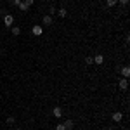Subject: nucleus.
I'll return each mask as SVG.
<instances>
[{"label":"nucleus","instance_id":"nucleus-1","mask_svg":"<svg viewBox=\"0 0 130 130\" xmlns=\"http://www.w3.org/2000/svg\"><path fill=\"white\" fill-rule=\"evenodd\" d=\"M4 23H5L7 28H10V26L14 24V16H12V14H5V16H4Z\"/></svg>","mask_w":130,"mask_h":130},{"label":"nucleus","instance_id":"nucleus-2","mask_svg":"<svg viewBox=\"0 0 130 130\" xmlns=\"http://www.w3.org/2000/svg\"><path fill=\"white\" fill-rule=\"evenodd\" d=\"M31 33H33V35H35V37H40L42 33H43V28H42L40 24H35V26H33V28H31Z\"/></svg>","mask_w":130,"mask_h":130},{"label":"nucleus","instance_id":"nucleus-3","mask_svg":"<svg viewBox=\"0 0 130 130\" xmlns=\"http://www.w3.org/2000/svg\"><path fill=\"white\" fill-rule=\"evenodd\" d=\"M118 87H120V90H127L128 89V80H127V78H121V80L118 82Z\"/></svg>","mask_w":130,"mask_h":130},{"label":"nucleus","instance_id":"nucleus-4","mask_svg":"<svg viewBox=\"0 0 130 130\" xmlns=\"http://www.w3.org/2000/svg\"><path fill=\"white\" fill-rule=\"evenodd\" d=\"M111 118H113L115 123H120V121L123 120V115H121L120 111H116V113H113V116H111Z\"/></svg>","mask_w":130,"mask_h":130},{"label":"nucleus","instance_id":"nucleus-5","mask_svg":"<svg viewBox=\"0 0 130 130\" xmlns=\"http://www.w3.org/2000/svg\"><path fill=\"white\" fill-rule=\"evenodd\" d=\"M52 23H54V21H52V16H49V14L42 18V24H45V26H50Z\"/></svg>","mask_w":130,"mask_h":130},{"label":"nucleus","instance_id":"nucleus-6","mask_svg":"<svg viewBox=\"0 0 130 130\" xmlns=\"http://www.w3.org/2000/svg\"><path fill=\"white\" fill-rule=\"evenodd\" d=\"M52 115H54L56 118H61V116H62V109H61L59 106H56V108L52 109Z\"/></svg>","mask_w":130,"mask_h":130},{"label":"nucleus","instance_id":"nucleus-7","mask_svg":"<svg viewBox=\"0 0 130 130\" xmlns=\"http://www.w3.org/2000/svg\"><path fill=\"white\" fill-rule=\"evenodd\" d=\"M92 59H94V64H97V66H101V64H102V62H104V57H102V56H95V57H92Z\"/></svg>","mask_w":130,"mask_h":130},{"label":"nucleus","instance_id":"nucleus-8","mask_svg":"<svg viewBox=\"0 0 130 130\" xmlns=\"http://www.w3.org/2000/svg\"><path fill=\"white\" fill-rule=\"evenodd\" d=\"M62 125H64V128H66V130H71L73 127H75V123H73V120H66L64 123H62Z\"/></svg>","mask_w":130,"mask_h":130},{"label":"nucleus","instance_id":"nucleus-9","mask_svg":"<svg viewBox=\"0 0 130 130\" xmlns=\"http://www.w3.org/2000/svg\"><path fill=\"white\" fill-rule=\"evenodd\" d=\"M121 75H123V78H128V75H130V68L128 66H123V68H121Z\"/></svg>","mask_w":130,"mask_h":130},{"label":"nucleus","instance_id":"nucleus-10","mask_svg":"<svg viewBox=\"0 0 130 130\" xmlns=\"http://www.w3.org/2000/svg\"><path fill=\"white\" fill-rule=\"evenodd\" d=\"M10 31H12V35H14V37L21 35V28H19V26H10Z\"/></svg>","mask_w":130,"mask_h":130},{"label":"nucleus","instance_id":"nucleus-11","mask_svg":"<svg viewBox=\"0 0 130 130\" xmlns=\"http://www.w3.org/2000/svg\"><path fill=\"white\" fill-rule=\"evenodd\" d=\"M18 7H19V10H23V12H28V9H30V7H28V5H26L24 2H21Z\"/></svg>","mask_w":130,"mask_h":130},{"label":"nucleus","instance_id":"nucleus-12","mask_svg":"<svg viewBox=\"0 0 130 130\" xmlns=\"http://www.w3.org/2000/svg\"><path fill=\"white\" fill-rule=\"evenodd\" d=\"M66 14H68V12H66L64 7H62V9H57V16H59V18H66Z\"/></svg>","mask_w":130,"mask_h":130},{"label":"nucleus","instance_id":"nucleus-13","mask_svg":"<svg viewBox=\"0 0 130 130\" xmlns=\"http://www.w3.org/2000/svg\"><path fill=\"white\" fill-rule=\"evenodd\" d=\"M116 4H118V0H106V5L108 7H115Z\"/></svg>","mask_w":130,"mask_h":130},{"label":"nucleus","instance_id":"nucleus-14","mask_svg":"<svg viewBox=\"0 0 130 130\" xmlns=\"http://www.w3.org/2000/svg\"><path fill=\"white\" fill-rule=\"evenodd\" d=\"M7 123H9V125L16 123V118H14V116H7Z\"/></svg>","mask_w":130,"mask_h":130},{"label":"nucleus","instance_id":"nucleus-15","mask_svg":"<svg viewBox=\"0 0 130 130\" xmlns=\"http://www.w3.org/2000/svg\"><path fill=\"white\" fill-rule=\"evenodd\" d=\"M85 64H89V66H90V64H94V59H92V57L89 56V57L85 59Z\"/></svg>","mask_w":130,"mask_h":130},{"label":"nucleus","instance_id":"nucleus-16","mask_svg":"<svg viewBox=\"0 0 130 130\" xmlns=\"http://www.w3.org/2000/svg\"><path fill=\"white\" fill-rule=\"evenodd\" d=\"M50 14L49 16H54V14H56V12H57V9H56V7H50V10H49Z\"/></svg>","mask_w":130,"mask_h":130},{"label":"nucleus","instance_id":"nucleus-17","mask_svg":"<svg viewBox=\"0 0 130 130\" xmlns=\"http://www.w3.org/2000/svg\"><path fill=\"white\" fill-rule=\"evenodd\" d=\"M33 2H35V0H24V4H26L28 7H31V5H33Z\"/></svg>","mask_w":130,"mask_h":130},{"label":"nucleus","instance_id":"nucleus-18","mask_svg":"<svg viewBox=\"0 0 130 130\" xmlns=\"http://www.w3.org/2000/svg\"><path fill=\"white\" fill-rule=\"evenodd\" d=\"M56 130H66V128H64V125H62V123H59V125L56 127Z\"/></svg>","mask_w":130,"mask_h":130},{"label":"nucleus","instance_id":"nucleus-19","mask_svg":"<svg viewBox=\"0 0 130 130\" xmlns=\"http://www.w3.org/2000/svg\"><path fill=\"white\" fill-rule=\"evenodd\" d=\"M21 2H23V0H12V4H14V5H19Z\"/></svg>","mask_w":130,"mask_h":130},{"label":"nucleus","instance_id":"nucleus-20","mask_svg":"<svg viewBox=\"0 0 130 130\" xmlns=\"http://www.w3.org/2000/svg\"><path fill=\"white\" fill-rule=\"evenodd\" d=\"M121 4H123V5H127V4H128V0H120Z\"/></svg>","mask_w":130,"mask_h":130},{"label":"nucleus","instance_id":"nucleus-21","mask_svg":"<svg viewBox=\"0 0 130 130\" xmlns=\"http://www.w3.org/2000/svg\"><path fill=\"white\" fill-rule=\"evenodd\" d=\"M108 130H115V128H113V127H109V128H108Z\"/></svg>","mask_w":130,"mask_h":130},{"label":"nucleus","instance_id":"nucleus-22","mask_svg":"<svg viewBox=\"0 0 130 130\" xmlns=\"http://www.w3.org/2000/svg\"><path fill=\"white\" fill-rule=\"evenodd\" d=\"M16 130H23V128H16Z\"/></svg>","mask_w":130,"mask_h":130}]
</instances>
